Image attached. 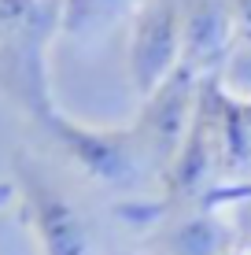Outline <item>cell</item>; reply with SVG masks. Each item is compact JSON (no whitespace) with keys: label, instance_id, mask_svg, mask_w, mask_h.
<instances>
[{"label":"cell","instance_id":"8","mask_svg":"<svg viewBox=\"0 0 251 255\" xmlns=\"http://www.w3.org/2000/svg\"><path fill=\"white\" fill-rule=\"evenodd\" d=\"M233 230L214 218V211H196L177 226H163L155 237L159 255H229Z\"/></svg>","mask_w":251,"mask_h":255},{"label":"cell","instance_id":"1","mask_svg":"<svg viewBox=\"0 0 251 255\" xmlns=\"http://www.w3.org/2000/svg\"><path fill=\"white\" fill-rule=\"evenodd\" d=\"M63 0H0V93L41 122L56 104L48 89V45L59 33Z\"/></svg>","mask_w":251,"mask_h":255},{"label":"cell","instance_id":"12","mask_svg":"<svg viewBox=\"0 0 251 255\" xmlns=\"http://www.w3.org/2000/svg\"><path fill=\"white\" fill-rule=\"evenodd\" d=\"M248 255H251V252H248Z\"/></svg>","mask_w":251,"mask_h":255},{"label":"cell","instance_id":"4","mask_svg":"<svg viewBox=\"0 0 251 255\" xmlns=\"http://www.w3.org/2000/svg\"><path fill=\"white\" fill-rule=\"evenodd\" d=\"M181 67V0H141L129 22L126 70L133 93H155Z\"/></svg>","mask_w":251,"mask_h":255},{"label":"cell","instance_id":"11","mask_svg":"<svg viewBox=\"0 0 251 255\" xmlns=\"http://www.w3.org/2000/svg\"><path fill=\"white\" fill-rule=\"evenodd\" d=\"M7 204H15V185L11 181H0V211H4Z\"/></svg>","mask_w":251,"mask_h":255},{"label":"cell","instance_id":"9","mask_svg":"<svg viewBox=\"0 0 251 255\" xmlns=\"http://www.w3.org/2000/svg\"><path fill=\"white\" fill-rule=\"evenodd\" d=\"M141 0H63V19H59V33H71V37H82V33H92L100 26L115 22L118 15L137 11Z\"/></svg>","mask_w":251,"mask_h":255},{"label":"cell","instance_id":"10","mask_svg":"<svg viewBox=\"0 0 251 255\" xmlns=\"http://www.w3.org/2000/svg\"><path fill=\"white\" fill-rule=\"evenodd\" d=\"M229 19H233V33H237V45L244 48V70H240V82L248 85L251 96V0H226Z\"/></svg>","mask_w":251,"mask_h":255},{"label":"cell","instance_id":"3","mask_svg":"<svg viewBox=\"0 0 251 255\" xmlns=\"http://www.w3.org/2000/svg\"><path fill=\"white\" fill-rule=\"evenodd\" d=\"M33 126L45 133L52 144L63 152V159L78 166L89 181L100 185H126L141 174L144 152L137 140L133 126H118V129H103V126H85V122L67 119L59 108H52L41 122Z\"/></svg>","mask_w":251,"mask_h":255},{"label":"cell","instance_id":"5","mask_svg":"<svg viewBox=\"0 0 251 255\" xmlns=\"http://www.w3.org/2000/svg\"><path fill=\"white\" fill-rule=\"evenodd\" d=\"M200 82L188 67H177L167 82L159 85L155 93L144 96L141 115L133 122V133L141 140L144 163H152L159 174L170 170L181 140H185L188 126H192L196 115V100H200Z\"/></svg>","mask_w":251,"mask_h":255},{"label":"cell","instance_id":"2","mask_svg":"<svg viewBox=\"0 0 251 255\" xmlns=\"http://www.w3.org/2000/svg\"><path fill=\"white\" fill-rule=\"evenodd\" d=\"M11 185L19 215L30 226L41 255H96L82 207L26 148L11 155Z\"/></svg>","mask_w":251,"mask_h":255},{"label":"cell","instance_id":"6","mask_svg":"<svg viewBox=\"0 0 251 255\" xmlns=\"http://www.w3.org/2000/svg\"><path fill=\"white\" fill-rule=\"evenodd\" d=\"M237 48L226 0H181V67L196 78H218Z\"/></svg>","mask_w":251,"mask_h":255},{"label":"cell","instance_id":"7","mask_svg":"<svg viewBox=\"0 0 251 255\" xmlns=\"http://www.w3.org/2000/svg\"><path fill=\"white\" fill-rule=\"evenodd\" d=\"M218 133V170L251 166V96H233L222 89V78H207Z\"/></svg>","mask_w":251,"mask_h":255}]
</instances>
